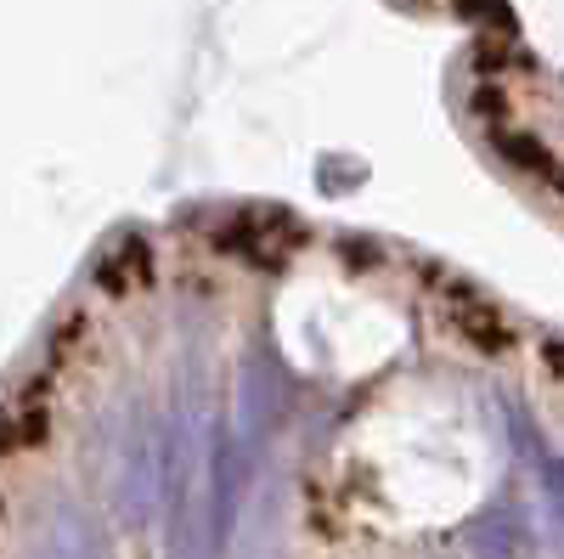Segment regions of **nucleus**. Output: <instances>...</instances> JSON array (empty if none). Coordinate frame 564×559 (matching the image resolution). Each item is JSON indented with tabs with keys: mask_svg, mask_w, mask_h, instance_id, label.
Masks as SVG:
<instances>
[{
	"mask_svg": "<svg viewBox=\"0 0 564 559\" xmlns=\"http://www.w3.org/2000/svg\"><path fill=\"white\" fill-rule=\"evenodd\" d=\"M356 470L384 520L452 526L491 486V441L468 401L412 385L361 418Z\"/></svg>",
	"mask_w": 564,
	"mask_h": 559,
	"instance_id": "f257e3e1",
	"label": "nucleus"
},
{
	"mask_svg": "<svg viewBox=\"0 0 564 559\" xmlns=\"http://www.w3.org/2000/svg\"><path fill=\"white\" fill-rule=\"evenodd\" d=\"M276 334L305 373H327V379H361V373L384 367L406 340L390 305L350 283H334V277H305L282 294Z\"/></svg>",
	"mask_w": 564,
	"mask_h": 559,
	"instance_id": "f03ea898",
	"label": "nucleus"
}]
</instances>
